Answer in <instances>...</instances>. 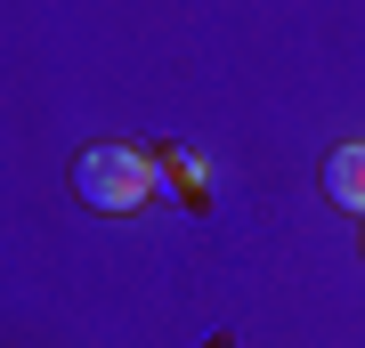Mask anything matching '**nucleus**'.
I'll return each instance as SVG.
<instances>
[{
    "label": "nucleus",
    "instance_id": "f257e3e1",
    "mask_svg": "<svg viewBox=\"0 0 365 348\" xmlns=\"http://www.w3.org/2000/svg\"><path fill=\"white\" fill-rule=\"evenodd\" d=\"M73 194L90 211H138L155 194V162L138 146H81L73 154Z\"/></svg>",
    "mask_w": 365,
    "mask_h": 348
},
{
    "label": "nucleus",
    "instance_id": "f03ea898",
    "mask_svg": "<svg viewBox=\"0 0 365 348\" xmlns=\"http://www.w3.org/2000/svg\"><path fill=\"white\" fill-rule=\"evenodd\" d=\"M325 194L341 211H357L365 219V138H349V146H333L325 154Z\"/></svg>",
    "mask_w": 365,
    "mask_h": 348
}]
</instances>
